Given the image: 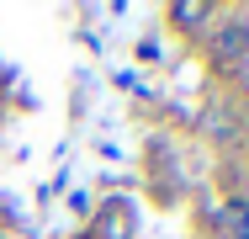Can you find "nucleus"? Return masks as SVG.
I'll use <instances>...</instances> for the list:
<instances>
[{
	"label": "nucleus",
	"mask_w": 249,
	"mask_h": 239,
	"mask_svg": "<svg viewBox=\"0 0 249 239\" xmlns=\"http://www.w3.org/2000/svg\"><path fill=\"white\" fill-rule=\"evenodd\" d=\"M244 53H249V21H239V16L217 21V32H212V59H217V64H239Z\"/></svg>",
	"instance_id": "1"
},
{
	"label": "nucleus",
	"mask_w": 249,
	"mask_h": 239,
	"mask_svg": "<svg viewBox=\"0 0 249 239\" xmlns=\"http://www.w3.org/2000/svg\"><path fill=\"white\" fill-rule=\"evenodd\" d=\"M212 16H217V11H212L207 0H175V5H170V21H175L180 32H201Z\"/></svg>",
	"instance_id": "2"
},
{
	"label": "nucleus",
	"mask_w": 249,
	"mask_h": 239,
	"mask_svg": "<svg viewBox=\"0 0 249 239\" xmlns=\"http://www.w3.org/2000/svg\"><path fill=\"white\" fill-rule=\"evenodd\" d=\"M217 223L228 229V239H249V202H244V197H233V202H223V213H217Z\"/></svg>",
	"instance_id": "3"
},
{
	"label": "nucleus",
	"mask_w": 249,
	"mask_h": 239,
	"mask_svg": "<svg viewBox=\"0 0 249 239\" xmlns=\"http://www.w3.org/2000/svg\"><path fill=\"white\" fill-rule=\"evenodd\" d=\"M101 234L106 239H133V213H127V202H111V207L101 213Z\"/></svg>",
	"instance_id": "4"
}]
</instances>
